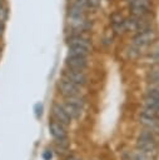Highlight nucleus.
<instances>
[{"label": "nucleus", "instance_id": "7", "mask_svg": "<svg viewBox=\"0 0 159 160\" xmlns=\"http://www.w3.org/2000/svg\"><path fill=\"white\" fill-rule=\"evenodd\" d=\"M89 64H90L89 58H71V56L65 58V68L71 70L86 71L89 69Z\"/></svg>", "mask_w": 159, "mask_h": 160}, {"label": "nucleus", "instance_id": "11", "mask_svg": "<svg viewBox=\"0 0 159 160\" xmlns=\"http://www.w3.org/2000/svg\"><path fill=\"white\" fill-rule=\"evenodd\" d=\"M138 122H139V125L143 126V129L150 130L151 132H154L159 136V119H154V118H149V116L139 114Z\"/></svg>", "mask_w": 159, "mask_h": 160}, {"label": "nucleus", "instance_id": "6", "mask_svg": "<svg viewBox=\"0 0 159 160\" xmlns=\"http://www.w3.org/2000/svg\"><path fill=\"white\" fill-rule=\"evenodd\" d=\"M109 21H110V29L113 30L114 34H116V35H123V34H125V26H124L125 18L123 16L121 12H119V11H113V12L109 15Z\"/></svg>", "mask_w": 159, "mask_h": 160}, {"label": "nucleus", "instance_id": "9", "mask_svg": "<svg viewBox=\"0 0 159 160\" xmlns=\"http://www.w3.org/2000/svg\"><path fill=\"white\" fill-rule=\"evenodd\" d=\"M51 115H53V119L54 120L61 122L65 126H68L71 122V118L68 115V112L61 106V104H58V102H54L53 104V106H51Z\"/></svg>", "mask_w": 159, "mask_h": 160}, {"label": "nucleus", "instance_id": "12", "mask_svg": "<svg viewBox=\"0 0 159 160\" xmlns=\"http://www.w3.org/2000/svg\"><path fill=\"white\" fill-rule=\"evenodd\" d=\"M146 84H159V64L149 65L145 72Z\"/></svg>", "mask_w": 159, "mask_h": 160}, {"label": "nucleus", "instance_id": "24", "mask_svg": "<svg viewBox=\"0 0 159 160\" xmlns=\"http://www.w3.org/2000/svg\"><path fill=\"white\" fill-rule=\"evenodd\" d=\"M43 159H44V160H51V159H53V151L49 150V149L44 150V151H43Z\"/></svg>", "mask_w": 159, "mask_h": 160}, {"label": "nucleus", "instance_id": "21", "mask_svg": "<svg viewBox=\"0 0 159 160\" xmlns=\"http://www.w3.org/2000/svg\"><path fill=\"white\" fill-rule=\"evenodd\" d=\"M9 18V9L6 6L5 0H0V20L1 21H6Z\"/></svg>", "mask_w": 159, "mask_h": 160}, {"label": "nucleus", "instance_id": "8", "mask_svg": "<svg viewBox=\"0 0 159 160\" xmlns=\"http://www.w3.org/2000/svg\"><path fill=\"white\" fill-rule=\"evenodd\" d=\"M49 131L56 141L68 139V131L65 129V125H63L61 122H59L54 119L51 121H49Z\"/></svg>", "mask_w": 159, "mask_h": 160}, {"label": "nucleus", "instance_id": "4", "mask_svg": "<svg viewBox=\"0 0 159 160\" xmlns=\"http://www.w3.org/2000/svg\"><path fill=\"white\" fill-rule=\"evenodd\" d=\"M136 149L144 152L146 156H149L151 160H155L159 155V142L158 141H150L144 139L136 138Z\"/></svg>", "mask_w": 159, "mask_h": 160}, {"label": "nucleus", "instance_id": "19", "mask_svg": "<svg viewBox=\"0 0 159 160\" xmlns=\"http://www.w3.org/2000/svg\"><path fill=\"white\" fill-rule=\"evenodd\" d=\"M158 138L159 136L156 134H154L146 129H143L138 135V139H144V140H150V141H158Z\"/></svg>", "mask_w": 159, "mask_h": 160}, {"label": "nucleus", "instance_id": "14", "mask_svg": "<svg viewBox=\"0 0 159 160\" xmlns=\"http://www.w3.org/2000/svg\"><path fill=\"white\" fill-rule=\"evenodd\" d=\"M61 106L65 109V111L68 112V115H69L71 119H79V118L81 116L83 109H80V108H78V106H75V105H71V104H69V102H65V101L61 104Z\"/></svg>", "mask_w": 159, "mask_h": 160}, {"label": "nucleus", "instance_id": "16", "mask_svg": "<svg viewBox=\"0 0 159 160\" xmlns=\"http://www.w3.org/2000/svg\"><path fill=\"white\" fill-rule=\"evenodd\" d=\"M128 2V6H136V8H145V9H153L151 0H125Z\"/></svg>", "mask_w": 159, "mask_h": 160}, {"label": "nucleus", "instance_id": "5", "mask_svg": "<svg viewBox=\"0 0 159 160\" xmlns=\"http://www.w3.org/2000/svg\"><path fill=\"white\" fill-rule=\"evenodd\" d=\"M61 76L70 80L71 82L79 85V86H85L89 82V76L85 71H80V70H71L68 68H64L61 70Z\"/></svg>", "mask_w": 159, "mask_h": 160}, {"label": "nucleus", "instance_id": "15", "mask_svg": "<svg viewBox=\"0 0 159 160\" xmlns=\"http://www.w3.org/2000/svg\"><path fill=\"white\" fill-rule=\"evenodd\" d=\"M64 101L65 102H69L71 105H75L80 109H84L85 106V100L81 95H74V96H68V98H64Z\"/></svg>", "mask_w": 159, "mask_h": 160}, {"label": "nucleus", "instance_id": "17", "mask_svg": "<svg viewBox=\"0 0 159 160\" xmlns=\"http://www.w3.org/2000/svg\"><path fill=\"white\" fill-rule=\"evenodd\" d=\"M143 106L154 109V110H159V99L158 98H151V96H144L143 101H141Z\"/></svg>", "mask_w": 159, "mask_h": 160}, {"label": "nucleus", "instance_id": "22", "mask_svg": "<svg viewBox=\"0 0 159 160\" xmlns=\"http://www.w3.org/2000/svg\"><path fill=\"white\" fill-rule=\"evenodd\" d=\"M130 158H131V160H151L149 156H146L144 152H141L140 150H134L133 152H131V155H130Z\"/></svg>", "mask_w": 159, "mask_h": 160}, {"label": "nucleus", "instance_id": "26", "mask_svg": "<svg viewBox=\"0 0 159 160\" xmlns=\"http://www.w3.org/2000/svg\"><path fill=\"white\" fill-rule=\"evenodd\" d=\"M66 160H80V159L75 158V156H69V158H66Z\"/></svg>", "mask_w": 159, "mask_h": 160}, {"label": "nucleus", "instance_id": "13", "mask_svg": "<svg viewBox=\"0 0 159 160\" xmlns=\"http://www.w3.org/2000/svg\"><path fill=\"white\" fill-rule=\"evenodd\" d=\"M90 50H86L84 48H78V46H68V54L66 56L71 58H89Z\"/></svg>", "mask_w": 159, "mask_h": 160}, {"label": "nucleus", "instance_id": "2", "mask_svg": "<svg viewBox=\"0 0 159 160\" xmlns=\"http://www.w3.org/2000/svg\"><path fill=\"white\" fill-rule=\"evenodd\" d=\"M65 42L68 46H78V48H84L86 50H93V42L88 32H71L68 34L65 38Z\"/></svg>", "mask_w": 159, "mask_h": 160}, {"label": "nucleus", "instance_id": "1", "mask_svg": "<svg viewBox=\"0 0 159 160\" xmlns=\"http://www.w3.org/2000/svg\"><path fill=\"white\" fill-rule=\"evenodd\" d=\"M159 38V32L156 31L155 28H150L148 30H144V31H140V32H136L135 35H133L131 38V44H134L135 46L140 48L145 54H146V50L148 48Z\"/></svg>", "mask_w": 159, "mask_h": 160}, {"label": "nucleus", "instance_id": "27", "mask_svg": "<svg viewBox=\"0 0 159 160\" xmlns=\"http://www.w3.org/2000/svg\"><path fill=\"white\" fill-rule=\"evenodd\" d=\"M0 58H1V49H0Z\"/></svg>", "mask_w": 159, "mask_h": 160}, {"label": "nucleus", "instance_id": "3", "mask_svg": "<svg viewBox=\"0 0 159 160\" xmlns=\"http://www.w3.org/2000/svg\"><path fill=\"white\" fill-rule=\"evenodd\" d=\"M56 89H58L59 94L63 98L74 96V95H81V86L71 82L70 80H68V79H65L63 76L56 81Z\"/></svg>", "mask_w": 159, "mask_h": 160}, {"label": "nucleus", "instance_id": "23", "mask_svg": "<svg viewBox=\"0 0 159 160\" xmlns=\"http://www.w3.org/2000/svg\"><path fill=\"white\" fill-rule=\"evenodd\" d=\"M34 111H35V115L36 118H40L43 115V111H44V105L41 102H36L34 105Z\"/></svg>", "mask_w": 159, "mask_h": 160}, {"label": "nucleus", "instance_id": "25", "mask_svg": "<svg viewBox=\"0 0 159 160\" xmlns=\"http://www.w3.org/2000/svg\"><path fill=\"white\" fill-rule=\"evenodd\" d=\"M4 32H5V22L0 20V39L3 38V35H4Z\"/></svg>", "mask_w": 159, "mask_h": 160}, {"label": "nucleus", "instance_id": "18", "mask_svg": "<svg viewBox=\"0 0 159 160\" xmlns=\"http://www.w3.org/2000/svg\"><path fill=\"white\" fill-rule=\"evenodd\" d=\"M144 96H151L159 99V84H146Z\"/></svg>", "mask_w": 159, "mask_h": 160}, {"label": "nucleus", "instance_id": "10", "mask_svg": "<svg viewBox=\"0 0 159 160\" xmlns=\"http://www.w3.org/2000/svg\"><path fill=\"white\" fill-rule=\"evenodd\" d=\"M140 59H143L144 61H148V65L159 64V38L148 48L146 54L143 55Z\"/></svg>", "mask_w": 159, "mask_h": 160}, {"label": "nucleus", "instance_id": "20", "mask_svg": "<svg viewBox=\"0 0 159 160\" xmlns=\"http://www.w3.org/2000/svg\"><path fill=\"white\" fill-rule=\"evenodd\" d=\"M139 114H140V115L149 116V118L159 119V110H154V109H150V108H146V106H141Z\"/></svg>", "mask_w": 159, "mask_h": 160}]
</instances>
